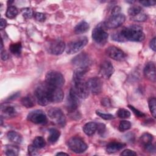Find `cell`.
I'll return each instance as SVG.
<instances>
[{"label": "cell", "mask_w": 156, "mask_h": 156, "mask_svg": "<svg viewBox=\"0 0 156 156\" xmlns=\"http://www.w3.org/2000/svg\"><path fill=\"white\" fill-rule=\"evenodd\" d=\"M65 48L66 45L64 41L61 40L57 39L50 41L46 47V49L51 54L58 55L63 53Z\"/></svg>", "instance_id": "obj_11"}, {"label": "cell", "mask_w": 156, "mask_h": 156, "mask_svg": "<svg viewBox=\"0 0 156 156\" xmlns=\"http://www.w3.org/2000/svg\"><path fill=\"white\" fill-rule=\"evenodd\" d=\"M73 87L71 88L80 99H86L89 95V90L86 82L83 80L73 82Z\"/></svg>", "instance_id": "obj_10"}, {"label": "cell", "mask_w": 156, "mask_h": 156, "mask_svg": "<svg viewBox=\"0 0 156 156\" xmlns=\"http://www.w3.org/2000/svg\"><path fill=\"white\" fill-rule=\"evenodd\" d=\"M88 41V40L87 37L85 36L79 37L68 43L66 51L68 54H75L83 48L87 44Z\"/></svg>", "instance_id": "obj_4"}, {"label": "cell", "mask_w": 156, "mask_h": 156, "mask_svg": "<svg viewBox=\"0 0 156 156\" xmlns=\"http://www.w3.org/2000/svg\"><path fill=\"white\" fill-rule=\"evenodd\" d=\"M19 148L15 146L9 145L5 147V154L8 156H16L18 155Z\"/></svg>", "instance_id": "obj_28"}, {"label": "cell", "mask_w": 156, "mask_h": 156, "mask_svg": "<svg viewBox=\"0 0 156 156\" xmlns=\"http://www.w3.org/2000/svg\"><path fill=\"white\" fill-rule=\"evenodd\" d=\"M1 110L2 115H3L5 117L12 118L15 116L17 114L15 108L13 105L9 104H2Z\"/></svg>", "instance_id": "obj_19"}, {"label": "cell", "mask_w": 156, "mask_h": 156, "mask_svg": "<svg viewBox=\"0 0 156 156\" xmlns=\"http://www.w3.org/2000/svg\"><path fill=\"white\" fill-rule=\"evenodd\" d=\"M120 32L126 41H142L145 38L142 27L138 25H132L124 27Z\"/></svg>", "instance_id": "obj_1"}, {"label": "cell", "mask_w": 156, "mask_h": 156, "mask_svg": "<svg viewBox=\"0 0 156 156\" xmlns=\"http://www.w3.org/2000/svg\"><path fill=\"white\" fill-rule=\"evenodd\" d=\"M86 83L89 91L92 94H98L101 92L102 89V82L99 78L97 77L90 78L86 82Z\"/></svg>", "instance_id": "obj_14"}, {"label": "cell", "mask_w": 156, "mask_h": 156, "mask_svg": "<svg viewBox=\"0 0 156 156\" xmlns=\"http://www.w3.org/2000/svg\"><path fill=\"white\" fill-rule=\"evenodd\" d=\"M38 148H37L34 144L29 145L27 150H28V154L30 155H36L38 154L37 151Z\"/></svg>", "instance_id": "obj_41"}, {"label": "cell", "mask_w": 156, "mask_h": 156, "mask_svg": "<svg viewBox=\"0 0 156 156\" xmlns=\"http://www.w3.org/2000/svg\"><path fill=\"white\" fill-rule=\"evenodd\" d=\"M28 121L37 124H43L47 122L45 113L41 110H35L30 112L27 116Z\"/></svg>", "instance_id": "obj_12"}, {"label": "cell", "mask_w": 156, "mask_h": 156, "mask_svg": "<svg viewBox=\"0 0 156 156\" xmlns=\"http://www.w3.org/2000/svg\"><path fill=\"white\" fill-rule=\"evenodd\" d=\"M126 16L122 13L112 15L104 23V27L107 29H116L120 27L125 21Z\"/></svg>", "instance_id": "obj_7"}, {"label": "cell", "mask_w": 156, "mask_h": 156, "mask_svg": "<svg viewBox=\"0 0 156 156\" xmlns=\"http://www.w3.org/2000/svg\"><path fill=\"white\" fill-rule=\"evenodd\" d=\"M128 107L133 112V113L135 115V116H136L137 117H138V118H143V117L146 116V115L144 113H143L142 112H141L139 110L136 109L133 106H132L131 105H128Z\"/></svg>", "instance_id": "obj_40"}, {"label": "cell", "mask_w": 156, "mask_h": 156, "mask_svg": "<svg viewBox=\"0 0 156 156\" xmlns=\"http://www.w3.org/2000/svg\"><path fill=\"white\" fill-rule=\"evenodd\" d=\"M152 140H153V136L151 134L149 133H143L140 136V142L144 146L150 144V143H151Z\"/></svg>", "instance_id": "obj_30"}, {"label": "cell", "mask_w": 156, "mask_h": 156, "mask_svg": "<svg viewBox=\"0 0 156 156\" xmlns=\"http://www.w3.org/2000/svg\"><path fill=\"white\" fill-rule=\"evenodd\" d=\"M96 113L99 116H100L101 118H102L103 119H105V120H110V119H114L113 115L109 114V113H104L99 110H97L96 112Z\"/></svg>", "instance_id": "obj_37"}, {"label": "cell", "mask_w": 156, "mask_h": 156, "mask_svg": "<svg viewBox=\"0 0 156 156\" xmlns=\"http://www.w3.org/2000/svg\"><path fill=\"white\" fill-rule=\"evenodd\" d=\"M112 38L116 41H120V42H124L126 40H124V38H123V37L122 36L120 30L116 32L115 33H114L112 35Z\"/></svg>", "instance_id": "obj_39"}, {"label": "cell", "mask_w": 156, "mask_h": 156, "mask_svg": "<svg viewBox=\"0 0 156 156\" xmlns=\"http://www.w3.org/2000/svg\"><path fill=\"white\" fill-rule=\"evenodd\" d=\"M46 83L55 87L60 88L65 83V79L63 75L56 71H48L45 76Z\"/></svg>", "instance_id": "obj_3"}, {"label": "cell", "mask_w": 156, "mask_h": 156, "mask_svg": "<svg viewBox=\"0 0 156 156\" xmlns=\"http://www.w3.org/2000/svg\"><path fill=\"white\" fill-rule=\"evenodd\" d=\"M21 13L23 17L26 19L31 18L33 16V11L30 8L26 7L21 9Z\"/></svg>", "instance_id": "obj_36"}, {"label": "cell", "mask_w": 156, "mask_h": 156, "mask_svg": "<svg viewBox=\"0 0 156 156\" xmlns=\"http://www.w3.org/2000/svg\"><path fill=\"white\" fill-rule=\"evenodd\" d=\"M104 25L98 24L92 31V38L94 41L99 44H104L108 38V33L104 29Z\"/></svg>", "instance_id": "obj_8"}, {"label": "cell", "mask_w": 156, "mask_h": 156, "mask_svg": "<svg viewBox=\"0 0 156 156\" xmlns=\"http://www.w3.org/2000/svg\"><path fill=\"white\" fill-rule=\"evenodd\" d=\"M106 54L109 57L116 61H122L126 58V53L119 48L114 46L108 47L106 49Z\"/></svg>", "instance_id": "obj_15"}, {"label": "cell", "mask_w": 156, "mask_h": 156, "mask_svg": "<svg viewBox=\"0 0 156 156\" xmlns=\"http://www.w3.org/2000/svg\"><path fill=\"white\" fill-rule=\"evenodd\" d=\"M121 11V8L118 6H115V7L113 8L112 10V15H117L120 13Z\"/></svg>", "instance_id": "obj_48"}, {"label": "cell", "mask_w": 156, "mask_h": 156, "mask_svg": "<svg viewBox=\"0 0 156 156\" xmlns=\"http://www.w3.org/2000/svg\"><path fill=\"white\" fill-rule=\"evenodd\" d=\"M148 104H149V110L153 116V117L155 118L156 116V99L155 98H151L149 99L148 101Z\"/></svg>", "instance_id": "obj_33"}, {"label": "cell", "mask_w": 156, "mask_h": 156, "mask_svg": "<svg viewBox=\"0 0 156 156\" xmlns=\"http://www.w3.org/2000/svg\"><path fill=\"white\" fill-rule=\"evenodd\" d=\"M147 15L146 14L141 12L140 14H138V15L134 16V17H132V20L136 21H139V22H143L144 21L147 20Z\"/></svg>", "instance_id": "obj_38"}, {"label": "cell", "mask_w": 156, "mask_h": 156, "mask_svg": "<svg viewBox=\"0 0 156 156\" xmlns=\"http://www.w3.org/2000/svg\"><path fill=\"white\" fill-rule=\"evenodd\" d=\"M90 28L89 24L85 21H82L79 23L74 27V32L76 34H83L88 30Z\"/></svg>", "instance_id": "obj_24"}, {"label": "cell", "mask_w": 156, "mask_h": 156, "mask_svg": "<svg viewBox=\"0 0 156 156\" xmlns=\"http://www.w3.org/2000/svg\"><path fill=\"white\" fill-rule=\"evenodd\" d=\"M145 149L147 152H155V146L154 145H152V143H150V144L145 146Z\"/></svg>", "instance_id": "obj_46"}, {"label": "cell", "mask_w": 156, "mask_h": 156, "mask_svg": "<svg viewBox=\"0 0 156 156\" xmlns=\"http://www.w3.org/2000/svg\"><path fill=\"white\" fill-rule=\"evenodd\" d=\"M21 104L26 108H32L35 105V100L30 95H27L21 99Z\"/></svg>", "instance_id": "obj_26"}, {"label": "cell", "mask_w": 156, "mask_h": 156, "mask_svg": "<svg viewBox=\"0 0 156 156\" xmlns=\"http://www.w3.org/2000/svg\"><path fill=\"white\" fill-rule=\"evenodd\" d=\"M88 68H77L74 72L73 75V82L75 81H79L83 80L86 73L88 71Z\"/></svg>", "instance_id": "obj_21"}, {"label": "cell", "mask_w": 156, "mask_h": 156, "mask_svg": "<svg viewBox=\"0 0 156 156\" xmlns=\"http://www.w3.org/2000/svg\"><path fill=\"white\" fill-rule=\"evenodd\" d=\"M101 102H102V104L104 106L107 107V106L110 105V101L107 98H105V99H102Z\"/></svg>", "instance_id": "obj_52"}, {"label": "cell", "mask_w": 156, "mask_h": 156, "mask_svg": "<svg viewBox=\"0 0 156 156\" xmlns=\"http://www.w3.org/2000/svg\"><path fill=\"white\" fill-rule=\"evenodd\" d=\"M49 135L48 138V141L52 144L55 143L59 138L60 135V132L56 129L51 128L49 130Z\"/></svg>", "instance_id": "obj_25"}, {"label": "cell", "mask_w": 156, "mask_h": 156, "mask_svg": "<svg viewBox=\"0 0 156 156\" xmlns=\"http://www.w3.org/2000/svg\"><path fill=\"white\" fill-rule=\"evenodd\" d=\"M141 12H142V9L138 5L132 6L128 10V13L132 17H134L138 15Z\"/></svg>", "instance_id": "obj_32"}, {"label": "cell", "mask_w": 156, "mask_h": 156, "mask_svg": "<svg viewBox=\"0 0 156 156\" xmlns=\"http://www.w3.org/2000/svg\"><path fill=\"white\" fill-rule=\"evenodd\" d=\"M105 129V126L104 124H102V123L97 124V130L99 134H102L104 132Z\"/></svg>", "instance_id": "obj_44"}, {"label": "cell", "mask_w": 156, "mask_h": 156, "mask_svg": "<svg viewBox=\"0 0 156 156\" xmlns=\"http://www.w3.org/2000/svg\"><path fill=\"white\" fill-rule=\"evenodd\" d=\"M34 18H35V20L38 21H44L46 19V16L44 15V14L40 13V12H36L34 13Z\"/></svg>", "instance_id": "obj_42"}, {"label": "cell", "mask_w": 156, "mask_h": 156, "mask_svg": "<svg viewBox=\"0 0 156 156\" xmlns=\"http://www.w3.org/2000/svg\"><path fill=\"white\" fill-rule=\"evenodd\" d=\"M80 98L76 95L72 88L70 89L66 101V108L70 112H74L79 106Z\"/></svg>", "instance_id": "obj_16"}, {"label": "cell", "mask_w": 156, "mask_h": 156, "mask_svg": "<svg viewBox=\"0 0 156 156\" xmlns=\"http://www.w3.org/2000/svg\"><path fill=\"white\" fill-rule=\"evenodd\" d=\"M68 147L74 152L77 154L82 153L85 151L88 147L87 144L79 137H72L67 142Z\"/></svg>", "instance_id": "obj_6"}, {"label": "cell", "mask_w": 156, "mask_h": 156, "mask_svg": "<svg viewBox=\"0 0 156 156\" xmlns=\"http://www.w3.org/2000/svg\"><path fill=\"white\" fill-rule=\"evenodd\" d=\"M48 114L50 119L57 126L60 127H64L66 124V118L60 108L57 107L51 108Z\"/></svg>", "instance_id": "obj_5"}, {"label": "cell", "mask_w": 156, "mask_h": 156, "mask_svg": "<svg viewBox=\"0 0 156 156\" xmlns=\"http://www.w3.org/2000/svg\"><path fill=\"white\" fill-rule=\"evenodd\" d=\"M117 116L119 118H129L130 116V112L125 108H119L117 112Z\"/></svg>", "instance_id": "obj_35"}, {"label": "cell", "mask_w": 156, "mask_h": 156, "mask_svg": "<svg viewBox=\"0 0 156 156\" xmlns=\"http://www.w3.org/2000/svg\"><path fill=\"white\" fill-rule=\"evenodd\" d=\"M126 144L122 143H119V142H111L108 143L106 147V151L108 153H115L116 152H118L122 149Z\"/></svg>", "instance_id": "obj_20"}, {"label": "cell", "mask_w": 156, "mask_h": 156, "mask_svg": "<svg viewBox=\"0 0 156 156\" xmlns=\"http://www.w3.org/2000/svg\"><path fill=\"white\" fill-rule=\"evenodd\" d=\"M140 3L141 4L144 6H151V5H154L155 4V2L153 1H140Z\"/></svg>", "instance_id": "obj_45"}, {"label": "cell", "mask_w": 156, "mask_h": 156, "mask_svg": "<svg viewBox=\"0 0 156 156\" xmlns=\"http://www.w3.org/2000/svg\"><path fill=\"white\" fill-rule=\"evenodd\" d=\"M33 144L38 149H41L46 145V141L44 139L40 136H36L33 140Z\"/></svg>", "instance_id": "obj_31"}, {"label": "cell", "mask_w": 156, "mask_h": 156, "mask_svg": "<svg viewBox=\"0 0 156 156\" xmlns=\"http://www.w3.org/2000/svg\"><path fill=\"white\" fill-rule=\"evenodd\" d=\"M149 46H150V48L154 51H155V37H154L151 41H150V43H149Z\"/></svg>", "instance_id": "obj_49"}, {"label": "cell", "mask_w": 156, "mask_h": 156, "mask_svg": "<svg viewBox=\"0 0 156 156\" xmlns=\"http://www.w3.org/2000/svg\"><path fill=\"white\" fill-rule=\"evenodd\" d=\"M22 45L21 42H18L15 43H12L9 46V50L13 54L15 55H20L21 52Z\"/></svg>", "instance_id": "obj_27"}, {"label": "cell", "mask_w": 156, "mask_h": 156, "mask_svg": "<svg viewBox=\"0 0 156 156\" xmlns=\"http://www.w3.org/2000/svg\"><path fill=\"white\" fill-rule=\"evenodd\" d=\"M1 57L2 60H5L8 58L9 55L8 54L5 52V51H4L3 49L1 50Z\"/></svg>", "instance_id": "obj_47"}, {"label": "cell", "mask_w": 156, "mask_h": 156, "mask_svg": "<svg viewBox=\"0 0 156 156\" xmlns=\"http://www.w3.org/2000/svg\"><path fill=\"white\" fill-rule=\"evenodd\" d=\"M144 76L152 82H155V66L154 62H148L144 68Z\"/></svg>", "instance_id": "obj_18"}, {"label": "cell", "mask_w": 156, "mask_h": 156, "mask_svg": "<svg viewBox=\"0 0 156 156\" xmlns=\"http://www.w3.org/2000/svg\"><path fill=\"white\" fill-rule=\"evenodd\" d=\"M44 84L46 95L50 103H59L62 101L64 94L60 88L51 86L47 83Z\"/></svg>", "instance_id": "obj_2"}, {"label": "cell", "mask_w": 156, "mask_h": 156, "mask_svg": "<svg viewBox=\"0 0 156 156\" xmlns=\"http://www.w3.org/2000/svg\"><path fill=\"white\" fill-rule=\"evenodd\" d=\"M20 95V92H16V93L13 94H12V96H10V97H9V98L7 99V101H12V100H13V99L17 98Z\"/></svg>", "instance_id": "obj_50"}, {"label": "cell", "mask_w": 156, "mask_h": 156, "mask_svg": "<svg viewBox=\"0 0 156 156\" xmlns=\"http://www.w3.org/2000/svg\"><path fill=\"white\" fill-rule=\"evenodd\" d=\"M68 155V154H66V153H65V152H58L56 155Z\"/></svg>", "instance_id": "obj_53"}, {"label": "cell", "mask_w": 156, "mask_h": 156, "mask_svg": "<svg viewBox=\"0 0 156 156\" xmlns=\"http://www.w3.org/2000/svg\"><path fill=\"white\" fill-rule=\"evenodd\" d=\"M121 155H136V153L130 149H126L123 151L121 154Z\"/></svg>", "instance_id": "obj_43"}, {"label": "cell", "mask_w": 156, "mask_h": 156, "mask_svg": "<svg viewBox=\"0 0 156 156\" xmlns=\"http://www.w3.org/2000/svg\"><path fill=\"white\" fill-rule=\"evenodd\" d=\"M35 96L37 99V102L39 105L41 106L47 105L49 104V101L48 99L44 85V83H41L39 85L35 90Z\"/></svg>", "instance_id": "obj_13"}, {"label": "cell", "mask_w": 156, "mask_h": 156, "mask_svg": "<svg viewBox=\"0 0 156 156\" xmlns=\"http://www.w3.org/2000/svg\"><path fill=\"white\" fill-rule=\"evenodd\" d=\"M7 136L9 140L15 144H20L23 140L22 136L15 131H9L7 134Z\"/></svg>", "instance_id": "obj_23"}, {"label": "cell", "mask_w": 156, "mask_h": 156, "mask_svg": "<svg viewBox=\"0 0 156 156\" xmlns=\"http://www.w3.org/2000/svg\"><path fill=\"white\" fill-rule=\"evenodd\" d=\"M97 130V123L94 122H89L86 123L83 127L84 133L88 136L93 135Z\"/></svg>", "instance_id": "obj_22"}, {"label": "cell", "mask_w": 156, "mask_h": 156, "mask_svg": "<svg viewBox=\"0 0 156 156\" xmlns=\"http://www.w3.org/2000/svg\"><path fill=\"white\" fill-rule=\"evenodd\" d=\"M115 71L113 66L110 62L108 60H104L102 62L100 66L99 74L104 79H109Z\"/></svg>", "instance_id": "obj_17"}, {"label": "cell", "mask_w": 156, "mask_h": 156, "mask_svg": "<svg viewBox=\"0 0 156 156\" xmlns=\"http://www.w3.org/2000/svg\"><path fill=\"white\" fill-rule=\"evenodd\" d=\"M72 63L77 68H88L91 63V60L89 55L85 52H81L76 55L72 59Z\"/></svg>", "instance_id": "obj_9"}, {"label": "cell", "mask_w": 156, "mask_h": 156, "mask_svg": "<svg viewBox=\"0 0 156 156\" xmlns=\"http://www.w3.org/2000/svg\"><path fill=\"white\" fill-rule=\"evenodd\" d=\"M7 26V21L1 18V22H0V28L1 29H3L5 27Z\"/></svg>", "instance_id": "obj_51"}, {"label": "cell", "mask_w": 156, "mask_h": 156, "mask_svg": "<svg viewBox=\"0 0 156 156\" xmlns=\"http://www.w3.org/2000/svg\"><path fill=\"white\" fill-rule=\"evenodd\" d=\"M18 10L16 7L13 5H10L8 7L6 12H5V16L10 19L15 18L16 15H18Z\"/></svg>", "instance_id": "obj_29"}, {"label": "cell", "mask_w": 156, "mask_h": 156, "mask_svg": "<svg viewBox=\"0 0 156 156\" xmlns=\"http://www.w3.org/2000/svg\"><path fill=\"white\" fill-rule=\"evenodd\" d=\"M131 127V123L129 121L123 120L121 121L118 126V129L121 132H124L129 130Z\"/></svg>", "instance_id": "obj_34"}]
</instances>
